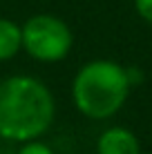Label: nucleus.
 Instances as JSON below:
<instances>
[{
  "label": "nucleus",
  "instance_id": "nucleus-7",
  "mask_svg": "<svg viewBox=\"0 0 152 154\" xmlns=\"http://www.w3.org/2000/svg\"><path fill=\"white\" fill-rule=\"evenodd\" d=\"M134 9L141 20L152 25V0H134Z\"/></svg>",
  "mask_w": 152,
  "mask_h": 154
},
{
  "label": "nucleus",
  "instance_id": "nucleus-4",
  "mask_svg": "<svg viewBox=\"0 0 152 154\" xmlns=\"http://www.w3.org/2000/svg\"><path fill=\"white\" fill-rule=\"evenodd\" d=\"M96 154H141V145L132 130L112 125L101 132L96 141Z\"/></svg>",
  "mask_w": 152,
  "mask_h": 154
},
{
  "label": "nucleus",
  "instance_id": "nucleus-8",
  "mask_svg": "<svg viewBox=\"0 0 152 154\" xmlns=\"http://www.w3.org/2000/svg\"><path fill=\"white\" fill-rule=\"evenodd\" d=\"M148 154H152V152H148Z\"/></svg>",
  "mask_w": 152,
  "mask_h": 154
},
{
  "label": "nucleus",
  "instance_id": "nucleus-2",
  "mask_svg": "<svg viewBox=\"0 0 152 154\" xmlns=\"http://www.w3.org/2000/svg\"><path fill=\"white\" fill-rule=\"evenodd\" d=\"M128 67L116 60L96 58L76 72L72 81V100L74 107L90 121H105L125 105L130 96Z\"/></svg>",
  "mask_w": 152,
  "mask_h": 154
},
{
  "label": "nucleus",
  "instance_id": "nucleus-6",
  "mask_svg": "<svg viewBox=\"0 0 152 154\" xmlns=\"http://www.w3.org/2000/svg\"><path fill=\"white\" fill-rule=\"evenodd\" d=\"M18 154H54V150L47 143L34 139V141H27V143H20Z\"/></svg>",
  "mask_w": 152,
  "mask_h": 154
},
{
  "label": "nucleus",
  "instance_id": "nucleus-1",
  "mask_svg": "<svg viewBox=\"0 0 152 154\" xmlns=\"http://www.w3.org/2000/svg\"><path fill=\"white\" fill-rule=\"evenodd\" d=\"M54 116L56 100L43 81L27 74L0 81V139L16 143L40 139Z\"/></svg>",
  "mask_w": 152,
  "mask_h": 154
},
{
  "label": "nucleus",
  "instance_id": "nucleus-3",
  "mask_svg": "<svg viewBox=\"0 0 152 154\" xmlns=\"http://www.w3.org/2000/svg\"><path fill=\"white\" fill-rule=\"evenodd\" d=\"M23 49L40 63H58L74 45L70 25L58 16L36 14L20 27Z\"/></svg>",
  "mask_w": 152,
  "mask_h": 154
},
{
  "label": "nucleus",
  "instance_id": "nucleus-5",
  "mask_svg": "<svg viewBox=\"0 0 152 154\" xmlns=\"http://www.w3.org/2000/svg\"><path fill=\"white\" fill-rule=\"evenodd\" d=\"M23 49V36H20V25L14 20L0 16V63L14 58Z\"/></svg>",
  "mask_w": 152,
  "mask_h": 154
}]
</instances>
